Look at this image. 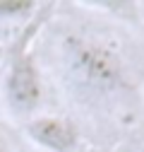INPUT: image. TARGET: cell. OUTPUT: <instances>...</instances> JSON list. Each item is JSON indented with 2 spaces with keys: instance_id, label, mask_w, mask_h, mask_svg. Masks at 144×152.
Returning <instances> with one entry per match:
<instances>
[{
  "instance_id": "5",
  "label": "cell",
  "mask_w": 144,
  "mask_h": 152,
  "mask_svg": "<svg viewBox=\"0 0 144 152\" xmlns=\"http://www.w3.org/2000/svg\"><path fill=\"white\" fill-rule=\"evenodd\" d=\"M0 152H14V147H12V142H10V138H7V133H5L3 126H0Z\"/></svg>"
},
{
  "instance_id": "7",
  "label": "cell",
  "mask_w": 144,
  "mask_h": 152,
  "mask_svg": "<svg viewBox=\"0 0 144 152\" xmlns=\"http://www.w3.org/2000/svg\"><path fill=\"white\" fill-rule=\"evenodd\" d=\"M91 152H99V150H91Z\"/></svg>"
},
{
  "instance_id": "6",
  "label": "cell",
  "mask_w": 144,
  "mask_h": 152,
  "mask_svg": "<svg viewBox=\"0 0 144 152\" xmlns=\"http://www.w3.org/2000/svg\"><path fill=\"white\" fill-rule=\"evenodd\" d=\"M24 152H41V150H36V147H31V150H24Z\"/></svg>"
},
{
  "instance_id": "1",
  "label": "cell",
  "mask_w": 144,
  "mask_h": 152,
  "mask_svg": "<svg viewBox=\"0 0 144 152\" xmlns=\"http://www.w3.org/2000/svg\"><path fill=\"white\" fill-rule=\"evenodd\" d=\"M60 63L70 89L91 104L122 102L135 94L127 63L103 36L65 31L60 39Z\"/></svg>"
},
{
  "instance_id": "2",
  "label": "cell",
  "mask_w": 144,
  "mask_h": 152,
  "mask_svg": "<svg viewBox=\"0 0 144 152\" xmlns=\"http://www.w3.org/2000/svg\"><path fill=\"white\" fill-rule=\"evenodd\" d=\"M50 10L53 5H41L39 12L22 27L3 70V80H0L3 104L7 113L17 121H29L43 102V80L39 65H36L34 41L43 29Z\"/></svg>"
},
{
  "instance_id": "3",
  "label": "cell",
  "mask_w": 144,
  "mask_h": 152,
  "mask_svg": "<svg viewBox=\"0 0 144 152\" xmlns=\"http://www.w3.org/2000/svg\"><path fill=\"white\" fill-rule=\"evenodd\" d=\"M24 133L41 152H77L79 150V130L65 116H31L24 121Z\"/></svg>"
},
{
  "instance_id": "4",
  "label": "cell",
  "mask_w": 144,
  "mask_h": 152,
  "mask_svg": "<svg viewBox=\"0 0 144 152\" xmlns=\"http://www.w3.org/2000/svg\"><path fill=\"white\" fill-rule=\"evenodd\" d=\"M39 3H27V0H7L0 3V24H27L31 17L39 12Z\"/></svg>"
}]
</instances>
